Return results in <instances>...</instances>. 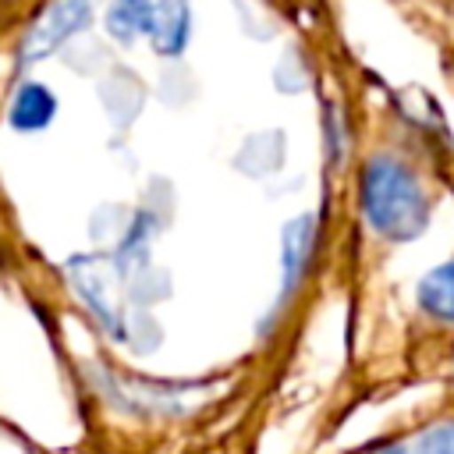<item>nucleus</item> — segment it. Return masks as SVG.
Listing matches in <instances>:
<instances>
[{
  "label": "nucleus",
  "mask_w": 454,
  "mask_h": 454,
  "mask_svg": "<svg viewBox=\"0 0 454 454\" xmlns=\"http://www.w3.org/2000/svg\"><path fill=\"white\" fill-rule=\"evenodd\" d=\"M362 213L387 241H411L429 223V199L419 177L394 156H372L362 167Z\"/></svg>",
  "instance_id": "1"
},
{
  "label": "nucleus",
  "mask_w": 454,
  "mask_h": 454,
  "mask_svg": "<svg viewBox=\"0 0 454 454\" xmlns=\"http://www.w3.org/2000/svg\"><path fill=\"white\" fill-rule=\"evenodd\" d=\"M404 443H408V454H454V415L429 419Z\"/></svg>",
  "instance_id": "8"
},
{
  "label": "nucleus",
  "mask_w": 454,
  "mask_h": 454,
  "mask_svg": "<svg viewBox=\"0 0 454 454\" xmlns=\"http://www.w3.org/2000/svg\"><path fill=\"white\" fill-rule=\"evenodd\" d=\"M355 454H408V443H404V440H394V436H387V440H372V443L358 447Z\"/></svg>",
  "instance_id": "9"
},
{
  "label": "nucleus",
  "mask_w": 454,
  "mask_h": 454,
  "mask_svg": "<svg viewBox=\"0 0 454 454\" xmlns=\"http://www.w3.org/2000/svg\"><path fill=\"white\" fill-rule=\"evenodd\" d=\"M67 273L78 287V294L89 301L92 316L99 319V326L106 333H114L117 340H131V326H128V316L117 309V301L110 298V280L103 273V266L89 255H78L74 262H67Z\"/></svg>",
  "instance_id": "4"
},
{
  "label": "nucleus",
  "mask_w": 454,
  "mask_h": 454,
  "mask_svg": "<svg viewBox=\"0 0 454 454\" xmlns=\"http://www.w3.org/2000/svg\"><path fill=\"white\" fill-rule=\"evenodd\" d=\"M53 114H57V96L39 82H25L14 92V103H11V128L39 131L53 121Z\"/></svg>",
  "instance_id": "7"
},
{
  "label": "nucleus",
  "mask_w": 454,
  "mask_h": 454,
  "mask_svg": "<svg viewBox=\"0 0 454 454\" xmlns=\"http://www.w3.org/2000/svg\"><path fill=\"white\" fill-rule=\"evenodd\" d=\"M96 11V0H53L25 32L18 50V67H32L60 50L71 35H78Z\"/></svg>",
  "instance_id": "3"
},
{
  "label": "nucleus",
  "mask_w": 454,
  "mask_h": 454,
  "mask_svg": "<svg viewBox=\"0 0 454 454\" xmlns=\"http://www.w3.org/2000/svg\"><path fill=\"white\" fill-rule=\"evenodd\" d=\"M415 305L443 326H454V259L433 266L429 273H422V280L415 284Z\"/></svg>",
  "instance_id": "5"
},
{
  "label": "nucleus",
  "mask_w": 454,
  "mask_h": 454,
  "mask_svg": "<svg viewBox=\"0 0 454 454\" xmlns=\"http://www.w3.org/2000/svg\"><path fill=\"white\" fill-rule=\"evenodd\" d=\"M312 241H316V220L312 216H298L284 227V298L301 284L309 255H312Z\"/></svg>",
  "instance_id": "6"
},
{
  "label": "nucleus",
  "mask_w": 454,
  "mask_h": 454,
  "mask_svg": "<svg viewBox=\"0 0 454 454\" xmlns=\"http://www.w3.org/2000/svg\"><path fill=\"white\" fill-rule=\"evenodd\" d=\"M188 0H114L106 11V32L117 43L149 39L160 57H177L188 46Z\"/></svg>",
  "instance_id": "2"
}]
</instances>
